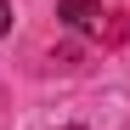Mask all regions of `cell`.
<instances>
[{
	"label": "cell",
	"instance_id": "1",
	"mask_svg": "<svg viewBox=\"0 0 130 130\" xmlns=\"http://www.w3.org/2000/svg\"><path fill=\"white\" fill-rule=\"evenodd\" d=\"M57 17L74 34H91V28H102V0H57Z\"/></svg>",
	"mask_w": 130,
	"mask_h": 130
},
{
	"label": "cell",
	"instance_id": "2",
	"mask_svg": "<svg viewBox=\"0 0 130 130\" xmlns=\"http://www.w3.org/2000/svg\"><path fill=\"white\" fill-rule=\"evenodd\" d=\"M11 34V0H0V40Z\"/></svg>",
	"mask_w": 130,
	"mask_h": 130
},
{
	"label": "cell",
	"instance_id": "3",
	"mask_svg": "<svg viewBox=\"0 0 130 130\" xmlns=\"http://www.w3.org/2000/svg\"><path fill=\"white\" fill-rule=\"evenodd\" d=\"M62 130H85V124H62Z\"/></svg>",
	"mask_w": 130,
	"mask_h": 130
}]
</instances>
